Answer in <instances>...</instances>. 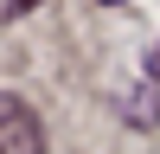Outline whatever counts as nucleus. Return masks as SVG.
I'll return each instance as SVG.
<instances>
[{
  "mask_svg": "<svg viewBox=\"0 0 160 154\" xmlns=\"http://www.w3.org/2000/svg\"><path fill=\"white\" fill-rule=\"evenodd\" d=\"M0 154H45V122L32 103L0 90Z\"/></svg>",
  "mask_w": 160,
  "mask_h": 154,
  "instance_id": "1",
  "label": "nucleus"
},
{
  "mask_svg": "<svg viewBox=\"0 0 160 154\" xmlns=\"http://www.w3.org/2000/svg\"><path fill=\"white\" fill-rule=\"evenodd\" d=\"M154 116H160V51H148V84H141V96L128 103V122L135 128H148Z\"/></svg>",
  "mask_w": 160,
  "mask_h": 154,
  "instance_id": "2",
  "label": "nucleus"
},
{
  "mask_svg": "<svg viewBox=\"0 0 160 154\" xmlns=\"http://www.w3.org/2000/svg\"><path fill=\"white\" fill-rule=\"evenodd\" d=\"M26 7H38V0H0V19H19Z\"/></svg>",
  "mask_w": 160,
  "mask_h": 154,
  "instance_id": "3",
  "label": "nucleus"
}]
</instances>
